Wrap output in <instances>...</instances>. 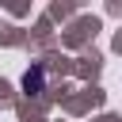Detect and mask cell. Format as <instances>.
<instances>
[{"label":"cell","mask_w":122,"mask_h":122,"mask_svg":"<svg viewBox=\"0 0 122 122\" xmlns=\"http://www.w3.org/2000/svg\"><path fill=\"white\" fill-rule=\"evenodd\" d=\"M23 88H27V92H38V88H42V65H34V69L23 76Z\"/></svg>","instance_id":"cell-1"}]
</instances>
